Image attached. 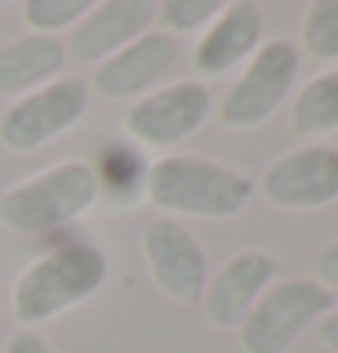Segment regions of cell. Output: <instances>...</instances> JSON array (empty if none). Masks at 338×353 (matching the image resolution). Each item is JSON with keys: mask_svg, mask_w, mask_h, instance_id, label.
Segmentation results:
<instances>
[{"mask_svg": "<svg viewBox=\"0 0 338 353\" xmlns=\"http://www.w3.org/2000/svg\"><path fill=\"white\" fill-rule=\"evenodd\" d=\"M109 259L95 244H55L36 255L11 288V313L22 328H36L73 310L106 284Z\"/></svg>", "mask_w": 338, "mask_h": 353, "instance_id": "obj_1", "label": "cell"}, {"mask_svg": "<svg viewBox=\"0 0 338 353\" xmlns=\"http://www.w3.org/2000/svg\"><path fill=\"white\" fill-rule=\"evenodd\" d=\"M102 193V179L87 161H59L30 179L15 182L0 197V222L25 237L62 230L76 222Z\"/></svg>", "mask_w": 338, "mask_h": 353, "instance_id": "obj_2", "label": "cell"}, {"mask_svg": "<svg viewBox=\"0 0 338 353\" xmlns=\"http://www.w3.org/2000/svg\"><path fill=\"white\" fill-rule=\"evenodd\" d=\"M146 193L153 204L171 215L233 219L251 201L255 186L237 168L207 161V157L171 153V157H160L146 172Z\"/></svg>", "mask_w": 338, "mask_h": 353, "instance_id": "obj_3", "label": "cell"}, {"mask_svg": "<svg viewBox=\"0 0 338 353\" xmlns=\"http://www.w3.org/2000/svg\"><path fill=\"white\" fill-rule=\"evenodd\" d=\"M331 310H335V299L320 281L291 277L284 284H273L240 324V350L244 353H288L295 346V339L313 321L328 317Z\"/></svg>", "mask_w": 338, "mask_h": 353, "instance_id": "obj_4", "label": "cell"}, {"mask_svg": "<svg viewBox=\"0 0 338 353\" xmlns=\"http://www.w3.org/2000/svg\"><path fill=\"white\" fill-rule=\"evenodd\" d=\"M91 106V84L84 77H59L22 95L0 113V146L11 153H33L81 121Z\"/></svg>", "mask_w": 338, "mask_h": 353, "instance_id": "obj_5", "label": "cell"}, {"mask_svg": "<svg viewBox=\"0 0 338 353\" xmlns=\"http://www.w3.org/2000/svg\"><path fill=\"white\" fill-rule=\"evenodd\" d=\"M298 77V48L291 41H269L248 59V66L218 102L226 128H258L284 106Z\"/></svg>", "mask_w": 338, "mask_h": 353, "instance_id": "obj_6", "label": "cell"}, {"mask_svg": "<svg viewBox=\"0 0 338 353\" xmlns=\"http://www.w3.org/2000/svg\"><path fill=\"white\" fill-rule=\"evenodd\" d=\"M207 117H211V91L200 81H182L138 99L127 110L124 128L138 146L171 150L178 142H186L193 132H200Z\"/></svg>", "mask_w": 338, "mask_h": 353, "instance_id": "obj_7", "label": "cell"}, {"mask_svg": "<svg viewBox=\"0 0 338 353\" xmlns=\"http://www.w3.org/2000/svg\"><path fill=\"white\" fill-rule=\"evenodd\" d=\"M142 255L153 284L175 303H200L211 281V266L200 241L175 219H157L142 233Z\"/></svg>", "mask_w": 338, "mask_h": 353, "instance_id": "obj_8", "label": "cell"}, {"mask_svg": "<svg viewBox=\"0 0 338 353\" xmlns=\"http://www.w3.org/2000/svg\"><path fill=\"white\" fill-rule=\"evenodd\" d=\"M262 197L288 212H309L338 201V150L317 142L284 153L266 168Z\"/></svg>", "mask_w": 338, "mask_h": 353, "instance_id": "obj_9", "label": "cell"}, {"mask_svg": "<svg viewBox=\"0 0 338 353\" xmlns=\"http://www.w3.org/2000/svg\"><path fill=\"white\" fill-rule=\"evenodd\" d=\"M175 62H178L175 37L164 30H149L127 48H120L116 55H109L106 62H98L95 77L87 84L98 99L124 102V99H135L142 91H149L153 84H160L175 70Z\"/></svg>", "mask_w": 338, "mask_h": 353, "instance_id": "obj_10", "label": "cell"}, {"mask_svg": "<svg viewBox=\"0 0 338 353\" xmlns=\"http://www.w3.org/2000/svg\"><path fill=\"white\" fill-rule=\"evenodd\" d=\"M153 22H157L153 0H102V4H91L87 15L73 26L66 55L84 62V66H98L120 48L138 41L142 33H149Z\"/></svg>", "mask_w": 338, "mask_h": 353, "instance_id": "obj_11", "label": "cell"}, {"mask_svg": "<svg viewBox=\"0 0 338 353\" xmlns=\"http://www.w3.org/2000/svg\"><path fill=\"white\" fill-rule=\"evenodd\" d=\"M273 277H277V259L273 255L258 252V248L237 252L207 281V292L200 299L204 317L215 328H240L251 306L273 288Z\"/></svg>", "mask_w": 338, "mask_h": 353, "instance_id": "obj_12", "label": "cell"}, {"mask_svg": "<svg viewBox=\"0 0 338 353\" xmlns=\"http://www.w3.org/2000/svg\"><path fill=\"white\" fill-rule=\"evenodd\" d=\"M258 41H262V11L248 0L222 4V11L215 15V22L207 26V33L193 51V66L204 77L229 73L233 66H240L244 59L255 55Z\"/></svg>", "mask_w": 338, "mask_h": 353, "instance_id": "obj_13", "label": "cell"}, {"mask_svg": "<svg viewBox=\"0 0 338 353\" xmlns=\"http://www.w3.org/2000/svg\"><path fill=\"white\" fill-rule=\"evenodd\" d=\"M62 66H66V44L59 37H15L0 44V95H30L59 81Z\"/></svg>", "mask_w": 338, "mask_h": 353, "instance_id": "obj_14", "label": "cell"}, {"mask_svg": "<svg viewBox=\"0 0 338 353\" xmlns=\"http://www.w3.org/2000/svg\"><path fill=\"white\" fill-rule=\"evenodd\" d=\"M295 135H328L338 132V70L309 81L291 102Z\"/></svg>", "mask_w": 338, "mask_h": 353, "instance_id": "obj_15", "label": "cell"}, {"mask_svg": "<svg viewBox=\"0 0 338 353\" xmlns=\"http://www.w3.org/2000/svg\"><path fill=\"white\" fill-rule=\"evenodd\" d=\"M22 22L36 37H55L66 26H76L87 11L91 0H22Z\"/></svg>", "mask_w": 338, "mask_h": 353, "instance_id": "obj_16", "label": "cell"}, {"mask_svg": "<svg viewBox=\"0 0 338 353\" xmlns=\"http://www.w3.org/2000/svg\"><path fill=\"white\" fill-rule=\"evenodd\" d=\"M302 44L317 62L338 59V0H317L306 8Z\"/></svg>", "mask_w": 338, "mask_h": 353, "instance_id": "obj_17", "label": "cell"}, {"mask_svg": "<svg viewBox=\"0 0 338 353\" xmlns=\"http://www.w3.org/2000/svg\"><path fill=\"white\" fill-rule=\"evenodd\" d=\"M218 11H222L218 0H164V4H157V22L164 26V33L175 37L211 26Z\"/></svg>", "mask_w": 338, "mask_h": 353, "instance_id": "obj_18", "label": "cell"}, {"mask_svg": "<svg viewBox=\"0 0 338 353\" xmlns=\"http://www.w3.org/2000/svg\"><path fill=\"white\" fill-rule=\"evenodd\" d=\"M4 353H55V350H51V343H47L41 332L22 328V332H15L4 343Z\"/></svg>", "mask_w": 338, "mask_h": 353, "instance_id": "obj_19", "label": "cell"}, {"mask_svg": "<svg viewBox=\"0 0 338 353\" xmlns=\"http://www.w3.org/2000/svg\"><path fill=\"white\" fill-rule=\"evenodd\" d=\"M317 277H320L324 284L338 288V241H331V244L317 255Z\"/></svg>", "mask_w": 338, "mask_h": 353, "instance_id": "obj_20", "label": "cell"}, {"mask_svg": "<svg viewBox=\"0 0 338 353\" xmlns=\"http://www.w3.org/2000/svg\"><path fill=\"white\" fill-rule=\"evenodd\" d=\"M317 335H320V343H324V346L338 353V310H331L328 317H320V328H317Z\"/></svg>", "mask_w": 338, "mask_h": 353, "instance_id": "obj_21", "label": "cell"}]
</instances>
